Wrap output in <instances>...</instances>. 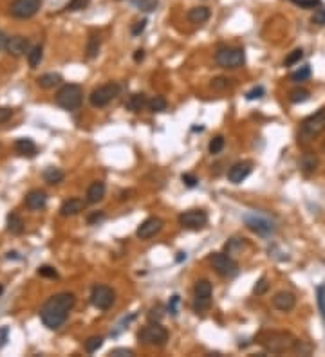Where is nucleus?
<instances>
[{"mask_svg":"<svg viewBox=\"0 0 325 357\" xmlns=\"http://www.w3.org/2000/svg\"><path fill=\"white\" fill-rule=\"evenodd\" d=\"M109 355H112V357H132L134 355V352L128 350V348H114V350H111Z\"/></svg>","mask_w":325,"mask_h":357,"instance_id":"obj_49","label":"nucleus"},{"mask_svg":"<svg viewBox=\"0 0 325 357\" xmlns=\"http://www.w3.org/2000/svg\"><path fill=\"white\" fill-rule=\"evenodd\" d=\"M195 301H194V308L195 312H204L206 308H210L211 305V292H213V287L208 280H199L195 284Z\"/></svg>","mask_w":325,"mask_h":357,"instance_id":"obj_11","label":"nucleus"},{"mask_svg":"<svg viewBox=\"0 0 325 357\" xmlns=\"http://www.w3.org/2000/svg\"><path fill=\"white\" fill-rule=\"evenodd\" d=\"M120 91L121 89L118 83H107V85H101L98 89H94L91 92V96H89V101H91V105L94 108H103L120 94Z\"/></svg>","mask_w":325,"mask_h":357,"instance_id":"obj_8","label":"nucleus"},{"mask_svg":"<svg viewBox=\"0 0 325 357\" xmlns=\"http://www.w3.org/2000/svg\"><path fill=\"white\" fill-rule=\"evenodd\" d=\"M137 339H139V343H143L147 346H165L166 341H168V332L159 323H152L139 330Z\"/></svg>","mask_w":325,"mask_h":357,"instance_id":"obj_4","label":"nucleus"},{"mask_svg":"<svg viewBox=\"0 0 325 357\" xmlns=\"http://www.w3.org/2000/svg\"><path fill=\"white\" fill-rule=\"evenodd\" d=\"M101 346H103V337H99V336L89 337V339L85 341V352H87V353L98 352V350L101 348Z\"/></svg>","mask_w":325,"mask_h":357,"instance_id":"obj_32","label":"nucleus"},{"mask_svg":"<svg viewBox=\"0 0 325 357\" xmlns=\"http://www.w3.org/2000/svg\"><path fill=\"white\" fill-rule=\"evenodd\" d=\"M311 22H313L314 25H318V27H323V25H325V8H323V6H320V8L314 9Z\"/></svg>","mask_w":325,"mask_h":357,"instance_id":"obj_37","label":"nucleus"},{"mask_svg":"<svg viewBox=\"0 0 325 357\" xmlns=\"http://www.w3.org/2000/svg\"><path fill=\"white\" fill-rule=\"evenodd\" d=\"M143 60H145V51L143 49H137L136 53H134V62L139 63V62H143Z\"/></svg>","mask_w":325,"mask_h":357,"instance_id":"obj_54","label":"nucleus"},{"mask_svg":"<svg viewBox=\"0 0 325 357\" xmlns=\"http://www.w3.org/2000/svg\"><path fill=\"white\" fill-rule=\"evenodd\" d=\"M83 208H85V202L82 201V199H69V201H65L62 204V208H60V215L62 217H75V215H78L80 211H83Z\"/></svg>","mask_w":325,"mask_h":357,"instance_id":"obj_20","label":"nucleus"},{"mask_svg":"<svg viewBox=\"0 0 325 357\" xmlns=\"http://www.w3.org/2000/svg\"><path fill=\"white\" fill-rule=\"evenodd\" d=\"M230 80L228 78H223V76H219V78H213L211 80V89L213 91H226L228 85H230Z\"/></svg>","mask_w":325,"mask_h":357,"instance_id":"obj_41","label":"nucleus"},{"mask_svg":"<svg viewBox=\"0 0 325 357\" xmlns=\"http://www.w3.org/2000/svg\"><path fill=\"white\" fill-rule=\"evenodd\" d=\"M83 101V89L76 83H67L56 94V105L63 110L75 112L82 107Z\"/></svg>","mask_w":325,"mask_h":357,"instance_id":"obj_3","label":"nucleus"},{"mask_svg":"<svg viewBox=\"0 0 325 357\" xmlns=\"http://www.w3.org/2000/svg\"><path fill=\"white\" fill-rule=\"evenodd\" d=\"M6 51L13 56H22V54L29 53V40L25 36H11L8 38L6 44Z\"/></svg>","mask_w":325,"mask_h":357,"instance_id":"obj_17","label":"nucleus"},{"mask_svg":"<svg viewBox=\"0 0 325 357\" xmlns=\"http://www.w3.org/2000/svg\"><path fill=\"white\" fill-rule=\"evenodd\" d=\"M215 62L223 69H237L244 65L246 54H244V49H239V47H223L215 54Z\"/></svg>","mask_w":325,"mask_h":357,"instance_id":"obj_5","label":"nucleus"},{"mask_svg":"<svg viewBox=\"0 0 325 357\" xmlns=\"http://www.w3.org/2000/svg\"><path fill=\"white\" fill-rule=\"evenodd\" d=\"M316 296H318V307H320L321 316L325 318V285H320L316 289Z\"/></svg>","mask_w":325,"mask_h":357,"instance_id":"obj_44","label":"nucleus"},{"mask_svg":"<svg viewBox=\"0 0 325 357\" xmlns=\"http://www.w3.org/2000/svg\"><path fill=\"white\" fill-rule=\"evenodd\" d=\"M76 298L73 292H60L51 296L40 308V320L49 330H58L69 318V312L75 308Z\"/></svg>","mask_w":325,"mask_h":357,"instance_id":"obj_1","label":"nucleus"},{"mask_svg":"<svg viewBox=\"0 0 325 357\" xmlns=\"http://www.w3.org/2000/svg\"><path fill=\"white\" fill-rule=\"evenodd\" d=\"M210 17H211V13L206 6H197V8H192L188 11V20L195 25L206 24V22L210 20Z\"/></svg>","mask_w":325,"mask_h":357,"instance_id":"obj_21","label":"nucleus"},{"mask_svg":"<svg viewBox=\"0 0 325 357\" xmlns=\"http://www.w3.org/2000/svg\"><path fill=\"white\" fill-rule=\"evenodd\" d=\"M295 305H297V298H295L293 292L280 291V292H276V294L273 296V307H275L276 310H280V312L293 310Z\"/></svg>","mask_w":325,"mask_h":357,"instance_id":"obj_16","label":"nucleus"},{"mask_svg":"<svg viewBox=\"0 0 325 357\" xmlns=\"http://www.w3.org/2000/svg\"><path fill=\"white\" fill-rule=\"evenodd\" d=\"M149 107L152 112H165L166 107H168V103H166V99L163 98V96H156V98H152L149 101Z\"/></svg>","mask_w":325,"mask_h":357,"instance_id":"obj_34","label":"nucleus"},{"mask_svg":"<svg viewBox=\"0 0 325 357\" xmlns=\"http://www.w3.org/2000/svg\"><path fill=\"white\" fill-rule=\"evenodd\" d=\"M244 247V242L240 240V238H233V240H230V242L226 244V251H228V255H231L233 251H239V249H242Z\"/></svg>","mask_w":325,"mask_h":357,"instance_id":"obj_45","label":"nucleus"},{"mask_svg":"<svg viewBox=\"0 0 325 357\" xmlns=\"http://www.w3.org/2000/svg\"><path fill=\"white\" fill-rule=\"evenodd\" d=\"M145 105H149L147 96L145 94H132L130 98L127 99V103H125V108L130 110V112H139V110H143Z\"/></svg>","mask_w":325,"mask_h":357,"instance_id":"obj_23","label":"nucleus"},{"mask_svg":"<svg viewBox=\"0 0 325 357\" xmlns=\"http://www.w3.org/2000/svg\"><path fill=\"white\" fill-rule=\"evenodd\" d=\"M293 352L300 353V355H309V353L313 352V346H311V345H307V343H305V341H300V339H297V343H295V346H293Z\"/></svg>","mask_w":325,"mask_h":357,"instance_id":"obj_38","label":"nucleus"},{"mask_svg":"<svg viewBox=\"0 0 325 357\" xmlns=\"http://www.w3.org/2000/svg\"><path fill=\"white\" fill-rule=\"evenodd\" d=\"M259 343L271 353H282L293 350L297 339L289 332H262L259 336Z\"/></svg>","mask_w":325,"mask_h":357,"instance_id":"obj_2","label":"nucleus"},{"mask_svg":"<svg viewBox=\"0 0 325 357\" xmlns=\"http://www.w3.org/2000/svg\"><path fill=\"white\" fill-rule=\"evenodd\" d=\"M147 24H149V22H147V18H143V20H139V22H136V24L132 25V34H134V36H137V34H141L145 31V29H147Z\"/></svg>","mask_w":325,"mask_h":357,"instance_id":"obj_47","label":"nucleus"},{"mask_svg":"<svg viewBox=\"0 0 325 357\" xmlns=\"http://www.w3.org/2000/svg\"><path fill=\"white\" fill-rule=\"evenodd\" d=\"M177 305H179V296H172L168 303V310L172 316H177Z\"/></svg>","mask_w":325,"mask_h":357,"instance_id":"obj_53","label":"nucleus"},{"mask_svg":"<svg viewBox=\"0 0 325 357\" xmlns=\"http://www.w3.org/2000/svg\"><path fill=\"white\" fill-rule=\"evenodd\" d=\"M9 339V327H0V348H4Z\"/></svg>","mask_w":325,"mask_h":357,"instance_id":"obj_51","label":"nucleus"},{"mask_svg":"<svg viewBox=\"0 0 325 357\" xmlns=\"http://www.w3.org/2000/svg\"><path fill=\"white\" fill-rule=\"evenodd\" d=\"M103 218H105V213H103V211H94V213L92 215H89V218H87V222H89V224H98V222H101Z\"/></svg>","mask_w":325,"mask_h":357,"instance_id":"obj_50","label":"nucleus"},{"mask_svg":"<svg viewBox=\"0 0 325 357\" xmlns=\"http://www.w3.org/2000/svg\"><path fill=\"white\" fill-rule=\"evenodd\" d=\"M253 168V163L251 161H240V163H235L230 170H228V179L233 184H240L242 181H246L247 175L251 173Z\"/></svg>","mask_w":325,"mask_h":357,"instance_id":"obj_15","label":"nucleus"},{"mask_svg":"<svg viewBox=\"0 0 325 357\" xmlns=\"http://www.w3.org/2000/svg\"><path fill=\"white\" fill-rule=\"evenodd\" d=\"M323 130H325V108H321L316 114L309 115V117H305L304 121H302L300 137L304 141H311L316 136H320Z\"/></svg>","mask_w":325,"mask_h":357,"instance_id":"obj_6","label":"nucleus"},{"mask_svg":"<svg viewBox=\"0 0 325 357\" xmlns=\"http://www.w3.org/2000/svg\"><path fill=\"white\" fill-rule=\"evenodd\" d=\"M6 44H8V36H6V34L0 31V51L6 49Z\"/></svg>","mask_w":325,"mask_h":357,"instance_id":"obj_55","label":"nucleus"},{"mask_svg":"<svg viewBox=\"0 0 325 357\" xmlns=\"http://www.w3.org/2000/svg\"><path fill=\"white\" fill-rule=\"evenodd\" d=\"M289 99H291V103H304L309 99V91H305V89H295V91L289 92Z\"/></svg>","mask_w":325,"mask_h":357,"instance_id":"obj_35","label":"nucleus"},{"mask_svg":"<svg viewBox=\"0 0 325 357\" xmlns=\"http://www.w3.org/2000/svg\"><path fill=\"white\" fill-rule=\"evenodd\" d=\"M132 4L136 6L139 11H145V13H152L157 9L159 2L157 0H132Z\"/></svg>","mask_w":325,"mask_h":357,"instance_id":"obj_30","label":"nucleus"},{"mask_svg":"<svg viewBox=\"0 0 325 357\" xmlns=\"http://www.w3.org/2000/svg\"><path fill=\"white\" fill-rule=\"evenodd\" d=\"M177 260H179V262H181V260H186V255H185V253H179V256H177Z\"/></svg>","mask_w":325,"mask_h":357,"instance_id":"obj_57","label":"nucleus"},{"mask_svg":"<svg viewBox=\"0 0 325 357\" xmlns=\"http://www.w3.org/2000/svg\"><path fill=\"white\" fill-rule=\"evenodd\" d=\"M11 115H13V110H11V108H6V107L0 108V125H2V123H8L9 119H11Z\"/></svg>","mask_w":325,"mask_h":357,"instance_id":"obj_52","label":"nucleus"},{"mask_svg":"<svg viewBox=\"0 0 325 357\" xmlns=\"http://www.w3.org/2000/svg\"><path fill=\"white\" fill-rule=\"evenodd\" d=\"M99 47H101V38H99V34H91L89 42H87V58H89V60H94L99 54Z\"/></svg>","mask_w":325,"mask_h":357,"instance_id":"obj_26","label":"nucleus"},{"mask_svg":"<svg viewBox=\"0 0 325 357\" xmlns=\"http://www.w3.org/2000/svg\"><path fill=\"white\" fill-rule=\"evenodd\" d=\"M105 184H103L101 181H96L92 182L91 186H89V189H87V202L89 204H96V202L103 201V197H105Z\"/></svg>","mask_w":325,"mask_h":357,"instance_id":"obj_22","label":"nucleus"},{"mask_svg":"<svg viewBox=\"0 0 325 357\" xmlns=\"http://www.w3.org/2000/svg\"><path fill=\"white\" fill-rule=\"evenodd\" d=\"M89 4H91V0H69L67 11H82V9H85Z\"/></svg>","mask_w":325,"mask_h":357,"instance_id":"obj_39","label":"nucleus"},{"mask_svg":"<svg viewBox=\"0 0 325 357\" xmlns=\"http://www.w3.org/2000/svg\"><path fill=\"white\" fill-rule=\"evenodd\" d=\"M264 94H266V91H264V87H255V89H251V91L246 94V99H249V101H253V99H260Z\"/></svg>","mask_w":325,"mask_h":357,"instance_id":"obj_46","label":"nucleus"},{"mask_svg":"<svg viewBox=\"0 0 325 357\" xmlns=\"http://www.w3.org/2000/svg\"><path fill=\"white\" fill-rule=\"evenodd\" d=\"M309 78H311V67L309 65L300 67V69L295 70V72L291 74V82H295V83L305 82V80H309Z\"/></svg>","mask_w":325,"mask_h":357,"instance_id":"obj_31","label":"nucleus"},{"mask_svg":"<svg viewBox=\"0 0 325 357\" xmlns=\"http://www.w3.org/2000/svg\"><path fill=\"white\" fill-rule=\"evenodd\" d=\"M15 152L24 157H34L37 155V144L29 137H20V139L15 141Z\"/></svg>","mask_w":325,"mask_h":357,"instance_id":"obj_19","label":"nucleus"},{"mask_svg":"<svg viewBox=\"0 0 325 357\" xmlns=\"http://www.w3.org/2000/svg\"><path fill=\"white\" fill-rule=\"evenodd\" d=\"M8 231L13 234H20L24 231V220L17 213L8 215Z\"/></svg>","mask_w":325,"mask_h":357,"instance_id":"obj_29","label":"nucleus"},{"mask_svg":"<svg viewBox=\"0 0 325 357\" xmlns=\"http://www.w3.org/2000/svg\"><path fill=\"white\" fill-rule=\"evenodd\" d=\"M42 58H44V47L42 46H34L33 49H29L27 53V63L31 69H37L42 63Z\"/></svg>","mask_w":325,"mask_h":357,"instance_id":"obj_27","label":"nucleus"},{"mask_svg":"<svg viewBox=\"0 0 325 357\" xmlns=\"http://www.w3.org/2000/svg\"><path fill=\"white\" fill-rule=\"evenodd\" d=\"M91 301L96 308L99 310H107L114 305L116 301V292L107 285H94L91 292Z\"/></svg>","mask_w":325,"mask_h":357,"instance_id":"obj_10","label":"nucleus"},{"mask_svg":"<svg viewBox=\"0 0 325 357\" xmlns=\"http://www.w3.org/2000/svg\"><path fill=\"white\" fill-rule=\"evenodd\" d=\"M211 267L215 269V272L224 278H233L237 272H239V265L231 258L230 255H224V253H215L210 258Z\"/></svg>","mask_w":325,"mask_h":357,"instance_id":"obj_9","label":"nucleus"},{"mask_svg":"<svg viewBox=\"0 0 325 357\" xmlns=\"http://www.w3.org/2000/svg\"><path fill=\"white\" fill-rule=\"evenodd\" d=\"M302 58H304V51H302V49H295L293 53H289V56L284 60V65H285V67L297 65V63L300 62Z\"/></svg>","mask_w":325,"mask_h":357,"instance_id":"obj_36","label":"nucleus"},{"mask_svg":"<svg viewBox=\"0 0 325 357\" xmlns=\"http://www.w3.org/2000/svg\"><path fill=\"white\" fill-rule=\"evenodd\" d=\"M244 224L249 227L253 233L260 234V236H271L273 233L276 231L275 222L271 220L269 217L262 213H247L244 215Z\"/></svg>","mask_w":325,"mask_h":357,"instance_id":"obj_7","label":"nucleus"},{"mask_svg":"<svg viewBox=\"0 0 325 357\" xmlns=\"http://www.w3.org/2000/svg\"><path fill=\"white\" fill-rule=\"evenodd\" d=\"M179 224L186 229H201L208 224V215L202 210H190L179 215Z\"/></svg>","mask_w":325,"mask_h":357,"instance_id":"obj_13","label":"nucleus"},{"mask_svg":"<svg viewBox=\"0 0 325 357\" xmlns=\"http://www.w3.org/2000/svg\"><path fill=\"white\" fill-rule=\"evenodd\" d=\"M40 6V0H13L9 13L15 18H31L38 13Z\"/></svg>","mask_w":325,"mask_h":357,"instance_id":"obj_12","label":"nucleus"},{"mask_svg":"<svg viewBox=\"0 0 325 357\" xmlns=\"http://www.w3.org/2000/svg\"><path fill=\"white\" fill-rule=\"evenodd\" d=\"M42 177H44V181H46L47 184H60V182L63 181V172L60 168L49 166V168L44 170Z\"/></svg>","mask_w":325,"mask_h":357,"instance_id":"obj_25","label":"nucleus"},{"mask_svg":"<svg viewBox=\"0 0 325 357\" xmlns=\"http://www.w3.org/2000/svg\"><path fill=\"white\" fill-rule=\"evenodd\" d=\"M268 289H269L268 280L262 276V278H260L259 282L255 284V287H253V292H255L257 296H260V294H266V292H268Z\"/></svg>","mask_w":325,"mask_h":357,"instance_id":"obj_43","label":"nucleus"},{"mask_svg":"<svg viewBox=\"0 0 325 357\" xmlns=\"http://www.w3.org/2000/svg\"><path fill=\"white\" fill-rule=\"evenodd\" d=\"M161 229H163V220L159 217H150L145 222H141V226L137 227L136 234L141 240H149V238L156 236Z\"/></svg>","mask_w":325,"mask_h":357,"instance_id":"obj_14","label":"nucleus"},{"mask_svg":"<svg viewBox=\"0 0 325 357\" xmlns=\"http://www.w3.org/2000/svg\"><path fill=\"white\" fill-rule=\"evenodd\" d=\"M183 182H185L186 186H188V188H195V186H197V177L195 175H192V173H183Z\"/></svg>","mask_w":325,"mask_h":357,"instance_id":"obj_48","label":"nucleus"},{"mask_svg":"<svg viewBox=\"0 0 325 357\" xmlns=\"http://www.w3.org/2000/svg\"><path fill=\"white\" fill-rule=\"evenodd\" d=\"M37 82L42 89H54V87H58L62 83V76L56 72H47V74H42Z\"/></svg>","mask_w":325,"mask_h":357,"instance_id":"obj_24","label":"nucleus"},{"mask_svg":"<svg viewBox=\"0 0 325 357\" xmlns=\"http://www.w3.org/2000/svg\"><path fill=\"white\" fill-rule=\"evenodd\" d=\"M25 206L31 211H40L47 206V195L40 189H33L25 195Z\"/></svg>","mask_w":325,"mask_h":357,"instance_id":"obj_18","label":"nucleus"},{"mask_svg":"<svg viewBox=\"0 0 325 357\" xmlns=\"http://www.w3.org/2000/svg\"><path fill=\"white\" fill-rule=\"evenodd\" d=\"M8 258L11 260V258H15V260H18L20 256H18V253H8Z\"/></svg>","mask_w":325,"mask_h":357,"instance_id":"obj_56","label":"nucleus"},{"mask_svg":"<svg viewBox=\"0 0 325 357\" xmlns=\"http://www.w3.org/2000/svg\"><path fill=\"white\" fill-rule=\"evenodd\" d=\"M2 292H4V287H2V285H0V294H2Z\"/></svg>","mask_w":325,"mask_h":357,"instance_id":"obj_58","label":"nucleus"},{"mask_svg":"<svg viewBox=\"0 0 325 357\" xmlns=\"http://www.w3.org/2000/svg\"><path fill=\"white\" fill-rule=\"evenodd\" d=\"M300 166L305 173H313L318 166V157L311 152L304 153V155H302V161H300Z\"/></svg>","mask_w":325,"mask_h":357,"instance_id":"obj_28","label":"nucleus"},{"mask_svg":"<svg viewBox=\"0 0 325 357\" xmlns=\"http://www.w3.org/2000/svg\"><path fill=\"white\" fill-rule=\"evenodd\" d=\"M38 274L44 276V278H53V280L58 278L56 269H54V267H51V265H42L40 269H38Z\"/></svg>","mask_w":325,"mask_h":357,"instance_id":"obj_42","label":"nucleus"},{"mask_svg":"<svg viewBox=\"0 0 325 357\" xmlns=\"http://www.w3.org/2000/svg\"><path fill=\"white\" fill-rule=\"evenodd\" d=\"M224 144H226V141H224V137H223V136L213 137V139L210 141V144H208V152H210L211 155H217V153L223 152Z\"/></svg>","mask_w":325,"mask_h":357,"instance_id":"obj_33","label":"nucleus"},{"mask_svg":"<svg viewBox=\"0 0 325 357\" xmlns=\"http://www.w3.org/2000/svg\"><path fill=\"white\" fill-rule=\"evenodd\" d=\"M289 2L300 6V8H304V9H314L321 6V0H289Z\"/></svg>","mask_w":325,"mask_h":357,"instance_id":"obj_40","label":"nucleus"}]
</instances>
